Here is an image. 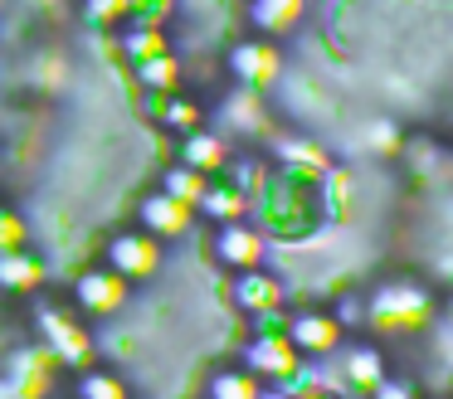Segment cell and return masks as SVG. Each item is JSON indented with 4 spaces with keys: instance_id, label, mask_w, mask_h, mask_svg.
Here are the masks:
<instances>
[{
    "instance_id": "cell-1",
    "label": "cell",
    "mask_w": 453,
    "mask_h": 399,
    "mask_svg": "<svg viewBox=\"0 0 453 399\" xmlns=\"http://www.w3.org/2000/svg\"><path fill=\"white\" fill-rule=\"evenodd\" d=\"M434 321V297L424 282L414 278H395V282H380L365 302V326L375 331H424Z\"/></svg>"
},
{
    "instance_id": "cell-19",
    "label": "cell",
    "mask_w": 453,
    "mask_h": 399,
    "mask_svg": "<svg viewBox=\"0 0 453 399\" xmlns=\"http://www.w3.org/2000/svg\"><path fill=\"white\" fill-rule=\"evenodd\" d=\"M73 395H79V399H132V395H127V380H122L118 370L98 365V360L79 370V380H73Z\"/></svg>"
},
{
    "instance_id": "cell-8",
    "label": "cell",
    "mask_w": 453,
    "mask_h": 399,
    "mask_svg": "<svg viewBox=\"0 0 453 399\" xmlns=\"http://www.w3.org/2000/svg\"><path fill=\"white\" fill-rule=\"evenodd\" d=\"M40 331L50 341L44 356H59L64 365H93V331L88 321H79L73 311H59V307H40Z\"/></svg>"
},
{
    "instance_id": "cell-24",
    "label": "cell",
    "mask_w": 453,
    "mask_h": 399,
    "mask_svg": "<svg viewBox=\"0 0 453 399\" xmlns=\"http://www.w3.org/2000/svg\"><path fill=\"white\" fill-rule=\"evenodd\" d=\"M15 249H30V229H25V219L15 210L0 204V253H15Z\"/></svg>"
},
{
    "instance_id": "cell-17",
    "label": "cell",
    "mask_w": 453,
    "mask_h": 399,
    "mask_svg": "<svg viewBox=\"0 0 453 399\" xmlns=\"http://www.w3.org/2000/svg\"><path fill=\"white\" fill-rule=\"evenodd\" d=\"M268 389L258 385L254 375H249L239 360H225V365H215L205 375V389H200V399H264Z\"/></svg>"
},
{
    "instance_id": "cell-2",
    "label": "cell",
    "mask_w": 453,
    "mask_h": 399,
    "mask_svg": "<svg viewBox=\"0 0 453 399\" xmlns=\"http://www.w3.org/2000/svg\"><path fill=\"white\" fill-rule=\"evenodd\" d=\"M98 263L108 272H118L127 288H137V282H151L161 272V263H166V243H157L151 234H142L137 224H132V229H118V234L103 239Z\"/></svg>"
},
{
    "instance_id": "cell-3",
    "label": "cell",
    "mask_w": 453,
    "mask_h": 399,
    "mask_svg": "<svg viewBox=\"0 0 453 399\" xmlns=\"http://www.w3.org/2000/svg\"><path fill=\"white\" fill-rule=\"evenodd\" d=\"M127 302H132V288L118 272L103 268V263L73 272V282H69V311L79 321H108V317H118Z\"/></svg>"
},
{
    "instance_id": "cell-22",
    "label": "cell",
    "mask_w": 453,
    "mask_h": 399,
    "mask_svg": "<svg viewBox=\"0 0 453 399\" xmlns=\"http://www.w3.org/2000/svg\"><path fill=\"white\" fill-rule=\"evenodd\" d=\"M395 156L404 161V171H410V175H429V171H439V165H443V146H434L429 136H404Z\"/></svg>"
},
{
    "instance_id": "cell-10",
    "label": "cell",
    "mask_w": 453,
    "mask_h": 399,
    "mask_svg": "<svg viewBox=\"0 0 453 399\" xmlns=\"http://www.w3.org/2000/svg\"><path fill=\"white\" fill-rule=\"evenodd\" d=\"M196 224V214L186 210V204H176L171 195H161V190H147L137 200V229L142 234H151L157 243H171V239H180V234Z\"/></svg>"
},
{
    "instance_id": "cell-16",
    "label": "cell",
    "mask_w": 453,
    "mask_h": 399,
    "mask_svg": "<svg viewBox=\"0 0 453 399\" xmlns=\"http://www.w3.org/2000/svg\"><path fill=\"white\" fill-rule=\"evenodd\" d=\"M50 282L44 263L35 258L30 249H15V253H0V292H15V297H35V292Z\"/></svg>"
},
{
    "instance_id": "cell-5",
    "label": "cell",
    "mask_w": 453,
    "mask_h": 399,
    "mask_svg": "<svg viewBox=\"0 0 453 399\" xmlns=\"http://www.w3.org/2000/svg\"><path fill=\"white\" fill-rule=\"evenodd\" d=\"M239 365L258 380V385H283L303 370V356L283 341V331H254L239 350Z\"/></svg>"
},
{
    "instance_id": "cell-13",
    "label": "cell",
    "mask_w": 453,
    "mask_h": 399,
    "mask_svg": "<svg viewBox=\"0 0 453 399\" xmlns=\"http://www.w3.org/2000/svg\"><path fill=\"white\" fill-rule=\"evenodd\" d=\"M268 151H273V161L283 165V171L307 175V180H317V175L332 165V156H326L312 136H303V132H273V146H268Z\"/></svg>"
},
{
    "instance_id": "cell-12",
    "label": "cell",
    "mask_w": 453,
    "mask_h": 399,
    "mask_svg": "<svg viewBox=\"0 0 453 399\" xmlns=\"http://www.w3.org/2000/svg\"><path fill=\"white\" fill-rule=\"evenodd\" d=\"M176 151H180V165L200 171L205 180L225 175L229 161H234V142H229V136H219V132H210V127H200V132H186Z\"/></svg>"
},
{
    "instance_id": "cell-21",
    "label": "cell",
    "mask_w": 453,
    "mask_h": 399,
    "mask_svg": "<svg viewBox=\"0 0 453 399\" xmlns=\"http://www.w3.org/2000/svg\"><path fill=\"white\" fill-rule=\"evenodd\" d=\"M205 175L200 171H190V165H180V161H171L166 171H161V195H171L176 204H186V210H196V200L205 195Z\"/></svg>"
},
{
    "instance_id": "cell-14",
    "label": "cell",
    "mask_w": 453,
    "mask_h": 399,
    "mask_svg": "<svg viewBox=\"0 0 453 399\" xmlns=\"http://www.w3.org/2000/svg\"><path fill=\"white\" fill-rule=\"evenodd\" d=\"M303 15H307V0H249V10H244L254 39H273V44L288 29H297Z\"/></svg>"
},
{
    "instance_id": "cell-7",
    "label": "cell",
    "mask_w": 453,
    "mask_h": 399,
    "mask_svg": "<svg viewBox=\"0 0 453 399\" xmlns=\"http://www.w3.org/2000/svg\"><path fill=\"white\" fill-rule=\"evenodd\" d=\"M342 336H346V331L336 326L332 311H317V307H297V311H288V321H283V341L303 360L332 356V350L342 346Z\"/></svg>"
},
{
    "instance_id": "cell-26",
    "label": "cell",
    "mask_w": 453,
    "mask_h": 399,
    "mask_svg": "<svg viewBox=\"0 0 453 399\" xmlns=\"http://www.w3.org/2000/svg\"><path fill=\"white\" fill-rule=\"evenodd\" d=\"M371 399H419V395H414L410 380H390V375H385L380 385L371 389Z\"/></svg>"
},
{
    "instance_id": "cell-4",
    "label": "cell",
    "mask_w": 453,
    "mask_h": 399,
    "mask_svg": "<svg viewBox=\"0 0 453 399\" xmlns=\"http://www.w3.org/2000/svg\"><path fill=\"white\" fill-rule=\"evenodd\" d=\"M219 68L234 78V88L268 93V88L278 83V73H283V49H278L273 39H239V44L225 49Z\"/></svg>"
},
{
    "instance_id": "cell-9",
    "label": "cell",
    "mask_w": 453,
    "mask_h": 399,
    "mask_svg": "<svg viewBox=\"0 0 453 399\" xmlns=\"http://www.w3.org/2000/svg\"><path fill=\"white\" fill-rule=\"evenodd\" d=\"M229 302H234L244 317H278L283 311V302H288V288H283V278L278 272H268V268H249V272H234L229 278Z\"/></svg>"
},
{
    "instance_id": "cell-27",
    "label": "cell",
    "mask_w": 453,
    "mask_h": 399,
    "mask_svg": "<svg viewBox=\"0 0 453 399\" xmlns=\"http://www.w3.org/2000/svg\"><path fill=\"white\" fill-rule=\"evenodd\" d=\"M5 10H11V0H0V19H5Z\"/></svg>"
},
{
    "instance_id": "cell-23",
    "label": "cell",
    "mask_w": 453,
    "mask_h": 399,
    "mask_svg": "<svg viewBox=\"0 0 453 399\" xmlns=\"http://www.w3.org/2000/svg\"><path fill=\"white\" fill-rule=\"evenodd\" d=\"M83 19L93 29H118L132 19V0H83Z\"/></svg>"
},
{
    "instance_id": "cell-15",
    "label": "cell",
    "mask_w": 453,
    "mask_h": 399,
    "mask_svg": "<svg viewBox=\"0 0 453 399\" xmlns=\"http://www.w3.org/2000/svg\"><path fill=\"white\" fill-rule=\"evenodd\" d=\"M161 103H157V122L166 127L171 136H186V132H200L205 127V103H200L190 88H176V93H157Z\"/></svg>"
},
{
    "instance_id": "cell-11",
    "label": "cell",
    "mask_w": 453,
    "mask_h": 399,
    "mask_svg": "<svg viewBox=\"0 0 453 399\" xmlns=\"http://www.w3.org/2000/svg\"><path fill=\"white\" fill-rule=\"evenodd\" d=\"M249 210H254V204H249V190L244 185H234L229 180V175H215V180L205 185V195H200L196 200V219H205L210 229H219V224H239V219H249Z\"/></svg>"
},
{
    "instance_id": "cell-25",
    "label": "cell",
    "mask_w": 453,
    "mask_h": 399,
    "mask_svg": "<svg viewBox=\"0 0 453 399\" xmlns=\"http://www.w3.org/2000/svg\"><path fill=\"white\" fill-rule=\"evenodd\" d=\"M400 142H404V136H400V127H395V122H385V117L371 127V146H375V151L395 156V151H400Z\"/></svg>"
},
{
    "instance_id": "cell-18",
    "label": "cell",
    "mask_w": 453,
    "mask_h": 399,
    "mask_svg": "<svg viewBox=\"0 0 453 399\" xmlns=\"http://www.w3.org/2000/svg\"><path fill=\"white\" fill-rule=\"evenodd\" d=\"M118 49H122L127 64H147V58H157V54H171V35L157 29V25H137V19H127L122 35H118Z\"/></svg>"
},
{
    "instance_id": "cell-6",
    "label": "cell",
    "mask_w": 453,
    "mask_h": 399,
    "mask_svg": "<svg viewBox=\"0 0 453 399\" xmlns=\"http://www.w3.org/2000/svg\"><path fill=\"white\" fill-rule=\"evenodd\" d=\"M210 258H215V268H225V272L264 268V258H268V234L258 229V224H249V219L219 224L215 239H210Z\"/></svg>"
},
{
    "instance_id": "cell-20",
    "label": "cell",
    "mask_w": 453,
    "mask_h": 399,
    "mask_svg": "<svg viewBox=\"0 0 453 399\" xmlns=\"http://www.w3.org/2000/svg\"><path fill=\"white\" fill-rule=\"evenodd\" d=\"M342 365H346V375H351V389H361V395H371V389L390 375V370H385V356L375 346H351L342 356Z\"/></svg>"
}]
</instances>
